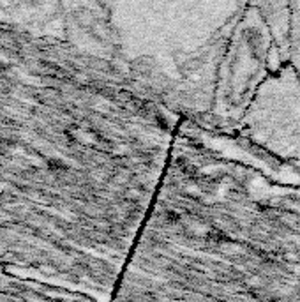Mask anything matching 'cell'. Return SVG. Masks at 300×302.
<instances>
[{"label":"cell","instance_id":"3957f363","mask_svg":"<svg viewBox=\"0 0 300 302\" xmlns=\"http://www.w3.org/2000/svg\"><path fill=\"white\" fill-rule=\"evenodd\" d=\"M237 131L267 154L300 163V78L290 64L265 80Z\"/></svg>","mask_w":300,"mask_h":302},{"label":"cell","instance_id":"6da1fadb","mask_svg":"<svg viewBox=\"0 0 300 302\" xmlns=\"http://www.w3.org/2000/svg\"><path fill=\"white\" fill-rule=\"evenodd\" d=\"M247 4H110L131 80L166 112L212 128L222 60Z\"/></svg>","mask_w":300,"mask_h":302},{"label":"cell","instance_id":"7a4b0ae2","mask_svg":"<svg viewBox=\"0 0 300 302\" xmlns=\"http://www.w3.org/2000/svg\"><path fill=\"white\" fill-rule=\"evenodd\" d=\"M283 66L263 16L249 2L222 60L212 128L237 129L258 89Z\"/></svg>","mask_w":300,"mask_h":302},{"label":"cell","instance_id":"277c9868","mask_svg":"<svg viewBox=\"0 0 300 302\" xmlns=\"http://www.w3.org/2000/svg\"><path fill=\"white\" fill-rule=\"evenodd\" d=\"M274 39L283 64L290 57V2H255Z\"/></svg>","mask_w":300,"mask_h":302},{"label":"cell","instance_id":"5b68a950","mask_svg":"<svg viewBox=\"0 0 300 302\" xmlns=\"http://www.w3.org/2000/svg\"><path fill=\"white\" fill-rule=\"evenodd\" d=\"M288 64L300 78V2H290V57Z\"/></svg>","mask_w":300,"mask_h":302}]
</instances>
